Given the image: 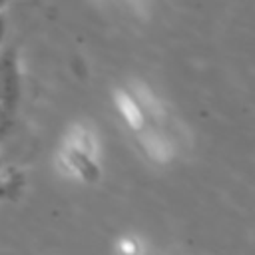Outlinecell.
<instances>
[{
	"label": "cell",
	"mask_w": 255,
	"mask_h": 255,
	"mask_svg": "<svg viewBox=\"0 0 255 255\" xmlns=\"http://www.w3.org/2000/svg\"><path fill=\"white\" fill-rule=\"evenodd\" d=\"M22 82L18 54L12 48H0V104L14 116L20 104Z\"/></svg>",
	"instance_id": "obj_1"
},
{
	"label": "cell",
	"mask_w": 255,
	"mask_h": 255,
	"mask_svg": "<svg viewBox=\"0 0 255 255\" xmlns=\"http://www.w3.org/2000/svg\"><path fill=\"white\" fill-rule=\"evenodd\" d=\"M64 155H66V161H68L70 169L74 173H78L82 179H86V181H96L98 179L100 169H98V163H96L94 155H88V153H84L76 147H70V145H66Z\"/></svg>",
	"instance_id": "obj_2"
},
{
	"label": "cell",
	"mask_w": 255,
	"mask_h": 255,
	"mask_svg": "<svg viewBox=\"0 0 255 255\" xmlns=\"http://www.w3.org/2000/svg\"><path fill=\"white\" fill-rule=\"evenodd\" d=\"M116 106L120 110V114L124 116L126 124L133 129H143L145 126V114L141 110V106L137 104V100L133 98V94L129 92H116Z\"/></svg>",
	"instance_id": "obj_3"
},
{
	"label": "cell",
	"mask_w": 255,
	"mask_h": 255,
	"mask_svg": "<svg viewBox=\"0 0 255 255\" xmlns=\"http://www.w3.org/2000/svg\"><path fill=\"white\" fill-rule=\"evenodd\" d=\"M12 118H14V116H12V114H10V112H8V110H6V108L0 104V139H2V137H4L8 131H10Z\"/></svg>",
	"instance_id": "obj_4"
},
{
	"label": "cell",
	"mask_w": 255,
	"mask_h": 255,
	"mask_svg": "<svg viewBox=\"0 0 255 255\" xmlns=\"http://www.w3.org/2000/svg\"><path fill=\"white\" fill-rule=\"evenodd\" d=\"M4 38H6V18H4V12H0V48L4 44Z\"/></svg>",
	"instance_id": "obj_5"
},
{
	"label": "cell",
	"mask_w": 255,
	"mask_h": 255,
	"mask_svg": "<svg viewBox=\"0 0 255 255\" xmlns=\"http://www.w3.org/2000/svg\"><path fill=\"white\" fill-rule=\"evenodd\" d=\"M6 4H8V0H0V12H4V8H6Z\"/></svg>",
	"instance_id": "obj_6"
},
{
	"label": "cell",
	"mask_w": 255,
	"mask_h": 255,
	"mask_svg": "<svg viewBox=\"0 0 255 255\" xmlns=\"http://www.w3.org/2000/svg\"><path fill=\"white\" fill-rule=\"evenodd\" d=\"M0 163H2V161H0Z\"/></svg>",
	"instance_id": "obj_7"
}]
</instances>
